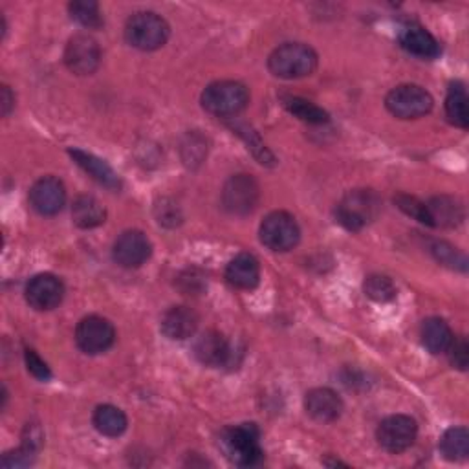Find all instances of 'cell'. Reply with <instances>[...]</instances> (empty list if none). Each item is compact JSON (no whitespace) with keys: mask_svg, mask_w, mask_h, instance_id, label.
<instances>
[{"mask_svg":"<svg viewBox=\"0 0 469 469\" xmlns=\"http://www.w3.org/2000/svg\"><path fill=\"white\" fill-rule=\"evenodd\" d=\"M268 69L282 79L307 78L317 69V53L308 44L286 42L273 50L268 59Z\"/></svg>","mask_w":469,"mask_h":469,"instance_id":"cell-1","label":"cell"},{"mask_svg":"<svg viewBox=\"0 0 469 469\" xmlns=\"http://www.w3.org/2000/svg\"><path fill=\"white\" fill-rule=\"evenodd\" d=\"M259 438L261 433L255 424H241L222 433L220 446L234 465L252 467L262 460V447Z\"/></svg>","mask_w":469,"mask_h":469,"instance_id":"cell-2","label":"cell"},{"mask_svg":"<svg viewBox=\"0 0 469 469\" xmlns=\"http://www.w3.org/2000/svg\"><path fill=\"white\" fill-rule=\"evenodd\" d=\"M380 207L382 202L374 191L354 189L346 193L337 204L336 218L343 227L350 231H360L378 216Z\"/></svg>","mask_w":469,"mask_h":469,"instance_id":"cell-3","label":"cell"},{"mask_svg":"<svg viewBox=\"0 0 469 469\" xmlns=\"http://www.w3.org/2000/svg\"><path fill=\"white\" fill-rule=\"evenodd\" d=\"M250 103V92L237 81H216L202 92V106L213 115H234Z\"/></svg>","mask_w":469,"mask_h":469,"instance_id":"cell-4","label":"cell"},{"mask_svg":"<svg viewBox=\"0 0 469 469\" xmlns=\"http://www.w3.org/2000/svg\"><path fill=\"white\" fill-rule=\"evenodd\" d=\"M169 24L165 19L152 12L134 14L125 26V39L131 46L142 51H152L161 48L169 39Z\"/></svg>","mask_w":469,"mask_h":469,"instance_id":"cell-5","label":"cell"},{"mask_svg":"<svg viewBox=\"0 0 469 469\" xmlns=\"http://www.w3.org/2000/svg\"><path fill=\"white\" fill-rule=\"evenodd\" d=\"M259 234L261 243L271 252H290L299 244L301 229L290 213L273 211L262 220Z\"/></svg>","mask_w":469,"mask_h":469,"instance_id":"cell-6","label":"cell"},{"mask_svg":"<svg viewBox=\"0 0 469 469\" xmlns=\"http://www.w3.org/2000/svg\"><path fill=\"white\" fill-rule=\"evenodd\" d=\"M385 106L400 120H417L431 112L433 97L418 85H400L387 94Z\"/></svg>","mask_w":469,"mask_h":469,"instance_id":"cell-7","label":"cell"},{"mask_svg":"<svg viewBox=\"0 0 469 469\" xmlns=\"http://www.w3.org/2000/svg\"><path fill=\"white\" fill-rule=\"evenodd\" d=\"M418 426L415 418L407 415H392L385 418L376 431V438L389 453H401L415 444Z\"/></svg>","mask_w":469,"mask_h":469,"instance_id":"cell-8","label":"cell"},{"mask_svg":"<svg viewBox=\"0 0 469 469\" xmlns=\"http://www.w3.org/2000/svg\"><path fill=\"white\" fill-rule=\"evenodd\" d=\"M115 339V330L112 323L99 316H88L79 321L76 328V341L78 346L85 354L96 356L106 352Z\"/></svg>","mask_w":469,"mask_h":469,"instance_id":"cell-9","label":"cell"},{"mask_svg":"<svg viewBox=\"0 0 469 469\" xmlns=\"http://www.w3.org/2000/svg\"><path fill=\"white\" fill-rule=\"evenodd\" d=\"M222 202L233 215H248L259 202V184L250 174L233 176L224 186Z\"/></svg>","mask_w":469,"mask_h":469,"instance_id":"cell-10","label":"cell"},{"mask_svg":"<svg viewBox=\"0 0 469 469\" xmlns=\"http://www.w3.org/2000/svg\"><path fill=\"white\" fill-rule=\"evenodd\" d=\"M152 253V244L147 239V234L138 231V229H131L122 233L117 241L114 243L112 248V257L114 261L124 266V268H140L143 266L149 257Z\"/></svg>","mask_w":469,"mask_h":469,"instance_id":"cell-11","label":"cell"},{"mask_svg":"<svg viewBox=\"0 0 469 469\" xmlns=\"http://www.w3.org/2000/svg\"><path fill=\"white\" fill-rule=\"evenodd\" d=\"M65 298V284L63 280L51 275L41 273L30 279L26 286V301L32 308L39 312H48L61 305Z\"/></svg>","mask_w":469,"mask_h":469,"instance_id":"cell-12","label":"cell"},{"mask_svg":"<svg viewBox=\"0 0 469 469\" xmlns=\"http://www.w3.org/2000/svg\"><path fill=\"white\" fill-rule=\"evenodd\" d=\"M65 63L78 76L94 74L101 63L99 44L88 35H74L65 50Z\"/></svg>","mask_w":469,"mask_h":469,"instance_id":"cell-13","label":"cell"},{"mask_svg":"<svg viewBox=\"0 0 469 469\" xmlns=\"http://www.w3.org/2000/svg\"><path fill=\"white\" fill-rule=\"evenodd\" d=\"M67 189L55 176H42L30 189V204L42 216H53L65 207Z\"/></svg>","mask_w":469,"mask_h":469,"instance_id":"cell-14","label":"cell"},{"mask_svg":"<svg viewBox=\"0 0 469 469\" xmlns=\"http://www.w3.org/2000/svg\"><path fill=\"white\" fill-rule=\"evenodd\" d=\"M305 409L307 413L317 420V422H334L343 413V400L341 396L328 389V387H317L307 392L305 396Z\"/></svg>","mask_w":469,"mask_h":469,"instance_id":"cell-15","label":"cell"},{"mask_svg":"<svg viewBox=\"0 0 469 469\" xmlns=\"http://www.w3.org/2000/svg\"><path fill=\"white\" fill-rule=\"evenodd\" d=\"M195 358L206 367L225 365L231 358V350L225 337L215 330L204 332L195 341Z\"/></svg>","mask_w":469,"mask_h":469,"instance_id":"cell-16","label":"cell"},{"mask_svg":"<svg viewBox=\"0 0 469 469\" xmlns=\"http://www.w3.org/2000/svg\"><path fill=\"white\" fill-rule=\"evenodd\" d=\"M198 316L188 307H172L161 317V332L174 341H184L195 336Z\"/></svg>","mask_w":469,"mask_h":469,"instance_id":"cell-17","label":"cell"},{"mask_svg":"<svg viewBox=\"0 0 469 469\" xmlns=\"http://www.w3.org/2000/svg\"><path fill=\"white\" fill-rule=\"evenodd\" d=\"M400 44L405 51L422 59H435L440 55V42L422 26L409 24L400 33Z\"/></svg>","mask_w":469,"mask_h":469,"instance_id":"cell-18","label":"cell"},{"mask_svg":"<svg viewBox=\"0 0 469 469\" xmlns=\"http://www.w3.org/2000/svg\"><path fill=\"white\" fill-rule=\"evenodd\" d=\"M225 279L229 284L241 290H253L261 280L259 261L252 253H241L225 268Z\"/></svg>","mask_w":469,"mask_h":469,"instance_id":"cell-19","label":"cell"},{"mask_svg":"<svg viewBox=\"0 0 469 469\" xmlns=\"http://www.w3.org/2000/svg\"><path fill=\"white\" fill-rule=\"evenodd\" d=\"M69 154L74 158V161L85 169L94 180H97L99 184H103L105 188L108 189H117L122 186V180L120 176L115 174V170L103 160H99L97 156L90 154V152H85V151H79V149H70Z\"/></svg>","mask_w":469,"mask_h":469,"instance_id":"cell-20","label":"cell"},{"mask_svg":"<svg viewBox=\"0 0 469 469\" xmlns=\"http://www.w3.org/2000/svg\"><path fill=\"white\" fill-rule=\"evenodd\" d=\"M433 227H455L464 220V206L453 197H435L428 202Z\"/></svg>","mask_w":469,"mask_h":469,"instance_id":"cell-21","label":"cell"},{"mask_svg":"<svg viewBox=\"0 0 469 469\" xmlns=\"http://www.w3.org/2000/svg\"><path fill=\"white\" fill-rule=\"evenodd\" d=\"M127 417L120 407L115 405H99L94 413V426L96 429L110 438L122 437L127 431Z\"/></svg>","mask_w":469,"mask_h":469,"instance_id":"cell-22","label":"cell"},{"mask_svg":"<svg viewBox=\"0 0 469 469\" xmlns=\"http://www.w3.org/2000/svg\"><path fill=\"white\" fill-rule=\"evenodd\" d=\"M453 332L449 325L440 317H429L422 325V343L431 354H444L453 343Z\"/></svg>","mask_w":469,"mask_h":469,"instance_id":"cell-23","label":"cell"},{"mask_svg":"<svg viewBox=\"0 0 469 469\" xmlns=\"http://www.w3.org/2000/svg\"><path fill=\"white\" fill-rule=\"evenodd\" d=\"M72 218L76 225L92 229L105 222L106 211L94 197H78L72 206Z\"/></svg>","mask_w":469,"mask_h":469,"instance_id":"cell-24","label":"cell"},{"mask_svg":"<svg viewBox=\"0 0 469 469\" xmlns=\"http://www.w3.org/2000/svg\"><path fill=\"white\" fill-rule=\"evenodd\" d=\"M446 114L449 122L460 129H467L469 125V110H467V92L460 81L451 83L446 97Z\"/></svg>","mask_w":469,"mask_h":469,"instance_id":"cell-25","label":"cell"},{"mask_svg":"<svg viewBox=\"0 0 469 469\" xmlns=\"http://www.w3.org/2000/svg\"><path fill=\"white\" fill-rule=\"evenodd\" d=\"M282 105L286 106V110L290 114L299 117L301 122H307L312 125H323L328 122V114L321 106H317L312 101H307L303 97L286 96V97H282Z\"/></svg>","mask_w":469,"mask_h":469,"instance_id":"cell-26","label":"cell"},{"mask_svg":"<svg viewBox=\"0 0 469 469\" xmlns=\"http://www.w3.org/2000/svg\"><path fill=\"white\" fill-rule=\"evenodd\" d=\"M440 451L444 458L451 462L465 460L469 455V433L465 428H451L440 440Z\"/></svg>","mask_w":469,"mask_h":469,"instance_id":"cell-27","label":"cell"},{"mask_svg":"<svg viewBox=\"0 0 469 469\" xmlns=\"http://www.w3.org/2000/svg\"><path fill=\"white\" fill-rule=\"evenodd\" d=\"M365 296L376 303H389L396 298V286L385 275H369L363 284Z\"/></svg>","mask_w":469,"mask_h":469,"instance_id":"cell-28","label":"cell"},{"mask_svg":"<svg viewBox=\"0 0 469 469\" xmlns=\"http://www.w3.org/2000/svg\"><path fill=\"white\" fill-rule=\"evenodd\" d=\"M70 15L74 21H78L81 26L96 30L103 24L101 19V12H99V5L92 3V0H76L69 6Z\"/></svg>","mask_w":469,"mask_h":469,"instance_id":"cell-29","label":"cell"},{"mask_svg":"<svg viewBox=\"0 0 469 469\" xmlns=\"http://www.w3.org/2000/svg\"><path fill=\"white\" fill-rule=\"evenodd\" d=\"M394 202L398 204V207L409 215L413 216L415 220L426 224V225H431V216H429V211H428V204L426 202H420L418 198L415 197H409V195H398L394 198Z\"/></svg>","mask_w":469,"mask_h":469,"instance_id":"cell-30","label":"cell"},{"mask_svg":"<svg viewBox=\"0 0 469 469\" xmlns=\"http://www.w3.org/2000/svg\"><path fill=\"white\" fill-rule=\"evenodd\" d=\"M33 462H35V449L23 444L21 449L6 453L3 460H0V465L6 469H14V467H30Z\"/></svg>","mask_w":469,"mask_h":469,"instance_id":"cell-31","label":"cell"},{"mask_svg":"<svg viewBox=\"0 0 469 469\" xmlns=\"http://www.w3.org/2000/svg\"><path fill=\"white\" fill-rule=\"evenodd\" d=\"M447 352H449V358H451V365L453 367H456L460 371L467 369L469 346H467V341L464 337H453V343L447 348Z\"/></svg>","mask_w":469,"mask_h":469,"instance_id":"cell-32","label":"cell"},{"mask_svg":"<svg viewBox=\"0 0 469 469\" xmlns=\"http://www.w3.org/2000/svg\"><path fill=\"white\" fill-rule=\"evenodd\" d=\"M433 253L437 255V259L444 264H449L451 268L460 266V270H465V257L462 253H458L453 246L446 244V243H437L433 246Z\"/></svg>","mask_w":469,"mask_h":469,"instance_id":"cell-33","label":"cell"},{"mask_svg":"<svg viewBox=\"0 0 469 469\" xmlns=\"http://www.w3.org/2000/svg\"><path fill=\"white\" fill-rule=\"evenodd\" d=\"M24 360H26L28 372H30L33 378H37V380H41V382H48V380L51 378V371H50V367L41 360V356L37 354L35 350L26 348V352H24Z\"/></svg>","mask_w":469,"mask_h":469,"instance_id":"cell-34","label":"cell"},{"mask_svg":"<svg viewBox=\"0 0 469 469\" xmlns=\"http://www.w3.org/2000/svg\"><path fill=\"white\" fill-rule=\"evenodd\" d=\"M15 106V96L12 94L10 87H3V114L8 115Z\"/></svg>","mask_w":469,"mask_h":469,"instance_id":"cell-35","label":"cell"}]
</instances>
